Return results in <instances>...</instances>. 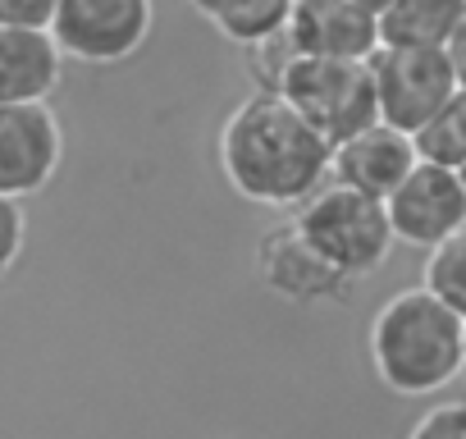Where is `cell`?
Masks as SVG:
<instances>
[{
  "instance_id": "cell-9",
  "label": "cell",
  "mask_w": 466,
  "mask_h": 439,
  "mask_svg": "<svg viewBox=\"0 0 466 439\" xmlns=\"http://www.w3.org/2000/svg\"><path fill=\"white\" fill-rule=\"evenodd\" d=\"M289 42L302 60L370 65L380 56V5L357 0H302L289 19Z\"/></svg>"
},
{
  "instance_id": "cell-17",
  "label": "cell",
  "mask_w": 466,
  "mask_h": 439,
  "mask_svg": "<svg viewBox=\"0 0 466 439\" xmlns=\"http://www.w3.org/2000/svg\"><path fill=\"white\" fill-rule=\"evenodd\" d=\"M24 243H28V215H24V201L0 197V280H5V275L19 266Z\"/></svg>"
},
{
  "instance_id": "cell-20",
  "label": "cell",
  "mask_w": 466,
  "mask_h": 439,
  "mask_svg": "<svg viewBox=\"0 0 466 439\" xmlns=\"http://www.w3.org/2000/svg\"><path fill=\"white\" fill-rule=\"evenodd\" d=\"M443 56H448V69H452V78H457V92H466V15H461L457 33L448 37Z\"/></svg>"
},
{
  "instance_id": "cell-18",
  "label": "cell",
  "mask_w": 466,
  "mask_h": 439,
  "mask_svg": "<svg viewBox=\"0 0 466 439\" xmlns=\"http://www.w3.org/2000/svg\"><path fill=\"white\" fill-rule=\"evenodd\" d=\"M407 439H466V403H434L416 416Z\"/></svg>"
},
{
  "instance_id": "cell-4",
  "label": "cell",
  "mask_w": 466,
  "mask_h": 439,
  "mask_svg": "<svg viewBox=\"0 0 466 439\" xmlns=\"http://www.w3.org/2000/svg\"><path fill=\"white\" fill-rule=\"evenodd\" d=\"M329 147H343L348 138L366 133L380 124L375 106V78L370 65H348V60H293L275 87Z\"/></svg>"
},
{
  "instance_id": "cell-15",
  "label": "cell",
  "mask_w": 466,
  "mask_h": 439,
  "mask_svg": "<svg viewBox=\"0 0 466 439\" xmlns=\"http://www.w3.org/2000/svg\"><path fill=\"white\" fill-rule=\"evenodd\" d=\"M411 147H416V160L420 165H439V169H461L466 165V92H457L416 138H411Z\"/></svg>"
},
{
  "instance_id": "cell-11",
  "label": "cell",
  "mask_w": 466,
  "mask_h": 439,
  "mask_svg": "<svg viewBox=\"0 0 466 439\" xmlns=\"http://www.w3.org/2000/svg\"><path fill=\"white\" fill-rule=\"evenodd\" d=\"M416 165L420 160H416V147H411L407 133H398L389 124H370L366 133H357L343 147H334V156H329V183L352 188V192H361L370 201H389L407 183V174Z\"/></svg>"
},
{
  "instance_id": "cell-19",
  "label": "cell",
  "mask_w": 466,
  "mask_h": 439,
  "mask_svg": "<svg viewBox=\"0 0 466 439\" xmlns=\"http://www.w3.org/2000/svg\"><path fill=\"white\" fill-rule=\"evenodd\" d=\"M56 24V0H0V28H42Z\"/></svg>"
},
{
  "instance_id": "cell-3",
  "label": "cell",
  "mask_w": 466,
  "mask_h": 439,
  "mask_svg": "<svg viewBox=\"0 0 466 439\" xmlns=\"http://www.w3.org/2000/svg\"><path fill=\"white\" fill-rule=\"evenodd\" d=\"M293 225L352 284L375 275L393 252V230H389L384 201H370V197L339 188V183H325L311 201H302L293 210Z\"/></svg>"
},
{
  "instance_id": "cell-22",
  "label": "cell",
  "mask_w": 466,
  "mask_h": 439,
  "mask_svg": "<svg viewBox=\"0 0 466 439\" xmlns=\"http://www.w3.org/2000/svg\"><path fill=\"white\" fill-rule=\"evenodd\" d=\"M457 179H461V188H466V165H461V169H457Z\"/></svg>"
},
{
  "instance_id": "cell-6",
  "label": "cell",
  "mask_w": 466,
  "mask_h": 439,
  "mask_svg": "<svg viewBox=\"0 0 466 439\" xmlns=\"http://www.w3.org/2000/svg\"><path fill=\"white\" fill-rule=\"evenodd\" d=\"M370 78H375L380 124L407 138H416L457 97V78L443 51H380L370 60Z\"/></svg>"
},
{
  "instance_id": "cell-1",
  "label": "cell",
  "mask_w": 466,
  "mask_h": 439,
  "mask_svg": "<svg viewBox=\"0 0 466 439\" xmlns=\"http://www.w3.org/2000/svg\"><path fill=\"white\" fill-rule=\"evenodd\" d=\"M219 169L228 188L243 201L298 210L329 183V156L334 147L279 97V92H252L228 110L215 138Z\"/></svg>"
},
{
  "instance_id": "cell-7",
  "label": "cell",
  "mask_w": 466,
  "mask_h": 439,
  "mask_svg": "<svg viewBox=\"0 0 466 439\" xmlns=\"http://www.w3.org/2000/svg\"><path fill=\"white\" fill-rule=\"evenodd\" d=\"M384 210H389L393 243L434 252L466 230V188L452 169L416 165L407 183L384 201Z\"/></svg>"
},
{
  "instance_id": "cell-10",
  "label": "cell",
  "mask_w": 466,
  "mask_h": 439,
  "mask_svg": "<svg viewBox=\"0 0 466 439\" xmlns=\"http://www.w3.org/2000/svg\"><path fill=\"white\" fill-rule=\"evenodd\" d=\"M257 275L261 284L284 298V302H298V307H311V302H343L357 284L348 275H339L311 243L307 234L293 225H279L261 239L257 248Z\"/></svg>"
},
{
  "instance_id": "cell-21",
  "label": "cell",
  "mask_w": 466,
  "mask_h": 439,
  "mask_svg": "<svg viewBox=\"0 0 466 439\" xmlns=\"http://www.w3.org/2000/svg\"><path fill=\"white\" fill-rule=\"evenodd\" d=\"M461 375H466V334H461Z\"/></svg>"
},
{
  "instance_id": "cell-13",
  "label": "cell",
  "mask_w": 466,
  "mask_h": 439,
  "mask_svg": "<svg viewBox=\"0 0 466 439\" xmlns=\"http://www.w3.org/2000/svg\"><path fill=\"white\" fill-rule=\"evenodd\" d=\"M466 0H389L380 5V51H443Z\"/></svg>"
},
{
  "instance_id": "cell-12",
  "label": "cell",
  "mask_w": 466,
  "mask_h": 439,
  "mask_svg": "<svg viewBox=\"0 0 466 439\" xmlns=\"http://www.w3.org/2000/svg\"><path fill=\"white\" fill-rule=\"evenodd\" d=\"M65 56L42 28H0V106H51Z\"/></svg>"
},
{
  "instance_id": "cell-5",
  "label": "cell",
  "mask_w": 466,
  "mask_h": 439,
  "mask_svg": "<svg viewBox=\"0 0 466 439\" xmlns=\"http://www.w3.org/2000/svg\"><path fill=\"white\" fill-rule=\"evenodd\" d=\"M151 0H60L51 37L65 60L78 65H124L151 37Z\"/></svg>"
},
{
  "instance_id": "cell-16",
  "label": "cell",
  "mask_w": 466,
  "mask_h": 439,
  "mask_svg": "<svg viewBox=\"0 0 466 439\" xmlns=\"http://www.w3.org/2000/svg\"><path fill=\"white\" fill-rule=\"evenodd\" d=\"M425 293L434 302H443L457 321H466V230L457 239H448L443 248L425 252Z\"/></svg>"
},
{
  "instance_id": "cell-2",
  "label": "cell",
  "mask_w": 466,
  "mask_h": 439,
  "mask_svg": "<svg viewBox=\"0 0 466 439\" xmlns=\"http://www.w3.org/2000/svg\"><path fill=\"white\" fill-rule=\"evenodd\" d=\"M461 334L466 321H457L443 302L425 289H402L370 321V366L384 389L430 398L461 375Z\"/></svg>"
},
{
  "instance_id": "cell-8",
  "label": "cell",
  "mask_w": 466,
  "mask_h": 439,
  "mask_svg": "<svg viewBox=\"0 0 466 439\" xmlns=\"http://www.w3.org/2000/svg\"><path fill=\"white\" fill-rule=\"evenodd\" d=\"M65 160V128L51 106H0V197L46 192Z\"/></svg>"
},
{
  "instance_id": "cell-14",
  "label": "cell",
  "mask_w": 466,
  "mask_h": 439,
  "mask_svg": "<svg viewBox=\"0 0 466 439\" xmlns=\"http://www.w3.org/2000/svg\"><path fill=\"white\" fill-rule=\"evenodd\" d=\"M197 15L233 46L261 51L289 33L293 0H228V5H197Z\"/></svg>"
}]
</instances>
